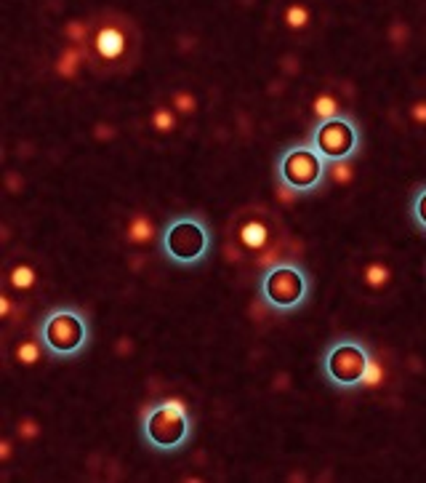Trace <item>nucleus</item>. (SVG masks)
<instances>
[{"mask_svg":"<svg viewBox=\"0 0 426 483\" xmlns=\"http://www.w3.org/2000/svg\"><path fill=\"white\" fill-rule=\"evenodd\" d=\"M83 49H86L88 67L96 75H126L138 62L141 32L128 13L104 8L88 19V38Z\"/></svg>","mask_w":426,"mask_h":483,"instance_id":"obj_1","label":"nucleus"},{"mask_svg":"<svg viewBox=\"0 0 426 483\" xmlns=\"http://www.w3.org/2000/svg\"><path fill=\"white\" fill-rule=\"evenodd\" d=\"M226 235H229V246L238 254V259L262 265V268L280 259V251L288 241V230H285L283 216L262 203L240 206L238 211L229 216Z\"/></svg>","mask_w":426,"mask_h":483,"instance_id":"obj_2","label":"nucleus"},{"mask_svg":"<svg viewBox=\"0 0 426 483\" xmlns=\"http://www.w3.org/2000/svg\"><path fill=\"white\" fill-rule=\"evenodd\" d=\"M211 222L200 211H181L168 216L157 232V251L168 265L179 270H195L213 254Z\"/></svg>","mask_w":426,"mask_h":483,"instance_id":"obj_3","label":"nucleus"},{"mask_svg":"<svg viewBox=\"0 0 426 483\" xmlns=\"http://www.w3.org/2000/svg\"><path fill=\"white\" fill-rule=\"evenodd\" d=\"M314 280L299 259L280 256L262 268L256 278V296L269 313L293 315L312 299Z\"/></svg>","mask_w":426,"mask_h":483,"instance_id":"obj_4","label":"nucleus"},{"mask_svg":"<svg viewBox=\"0 0 426 483\" xmlns=\"http://www.w3.org/2000/svg\"><path fill=\"white\" fill-rule=\"evenodd\" d=\"M138 435H141V444L155 454H179L195 438L192 411L181 398L152 401L141 411Z\"/></svg>","mask_w":426,"mask_h":483,"instance_id":"obj_5","label":"nucleus"},{"mask_svg":"<svg viewBox=\"0 0 426 483\" xmlns=\"http://www.w3.org/2000/svg\"><path fill=\"white\" fill-rule=\"evenodd\" d=\"M275 182L290 198H309L325 192L330 182V163L312 147V142H290L275 158Z\"/></svg>","mask_w":426,"mask_h":483,"instance_id":"obj_6","label":"nucleus"},{"mask_svg":"<svg viewBox=\"0 0 426 483\" xmlns=\"http://www.w3.org/2000/svg\"><path fill=\"white\" fill-rule=\"evenodd\" d=\"M35 337L40 339L46 356L53 360H75L91 347L93 329L88 313L77 305H56L35 326Z\"/></svg>","mask_w":426,"mask_h":483,"instance_id":"obj_7","label":"nucleus"},{"mask_svg":"<svg viewBox=\"0 0 426 483\" xmlns=\"http://www.w3.org/2000/svg\"><path fill=\"white\" fill-rule=\"evenodd\" d=\"M370 356H373V347L363 337H354V334L333 337L320 353V377L328 387L339 393L363 390V374Z\"/></svg>","mask_w":426,"mask_h":483,"instance_id":"obj_8","label":"nucleus"},{"mask_svg":"<svg viewBox=\"0 0 426 483\" xmlns=\"http://www.w3.org/2000/svg\"><path fill=\"white\" fill-rule=\"evenodd\" d=\"M306 139L312 147L325 158L328 163H344V161H357L363 153V126L351 113H344L325 120H314L312 131Z\"/></svg>","mask_w":426,"mask_h":483,"instance_id":"obj_9","label":"nucleus"},{"mask_svg":"<svg viewBox=\"0 0 426 483\" xmlns=\"http://www.w3.org/2000/svg\"><path fill=\"white\" fill-rule=\"evenodd\" d=\"M157 232H160V230H155L150 216H144L136 211V214H131V219H128V225H126V241L131 243V246H144V243H150V241H157Z\"/></svg>","mask_w":426,"mask_h":483,"instance_id":"obj_10","label":"nucleus"},{"mask_svg":"<svg viewBox=\"0 0 426 483\" xmlns=\"http://www.w3.org/2000/svg\"><path fill=\"white\" fill-rule=\"evenodd\" d=\"M408 219L418 235L426 238V182L415 184L411 198H408Z\"/></svg>","mask_w":426,"mask_h":483,"instance_id":"obj_11","label":"nucleus"},{"mask_svg":"<svg viewBox=\"0 0 426 483\" xmlns=\"http://www.w3.org/2000/svg\"><path fill=\"white\" fill-rule=\"evenodd\" d=\"M363 283L370 289V291H384V289H389V283H392V268H389L384 259H370V262H365L363 268Z\"/></svg>","mask_w":426,"mask_h":483,"instance_id":"obj_12","label":"nucleus"},{"mask_svg":"<svg viewBox=\"0 0 426 483\" xmlns=\"http://www.w3.org/2000/svg\"><path fill=\"white\" fill-rule=\"evenodd\" d=\"M83 62H86V49L77 46V43H70V46H64V51L56 59V73L70 80V77L77 75V70H80Z\"/></svg>","mask_w":426,"mask_h":483,"instance_id":"obj_13","label":"nucleus"},{"mask_svg":"<svg viewBox=\"0 0 426 483\" xmlns=\"http://www.w3.org/2000/svg\"><path fill=\"white\" fill-rule=\"evenodd\" d=\"M43 356H46V350H43V344H40L38 337H30L25 342H19L16 344V350H13V360H16L19 366H38Z\"/></svg>","mask_w":426,"mask_h":483,"instance_id":"obj_14","label":"nucleus"},{"mask_svg":"<svg viewBox=\"0 0 426 483\" xmlns=\"http://www.w3.org/2000/svg\"><path fill=\"white\" fill-rule=\"evenodd\" d=\"M387 384V366H384V360L376 356V350H373V356H370V360H368V366H365V374H363V390H378V387H384Z\"/></svg>","mask_w":426,"mask_h":483,"instance_id":"obj_15","label":"nucleus"},{"mask_svg":"<svg viewBox=\"0 0 426 483\" xmlns=\"http://www.w3.org/2000/svg\"><path fill=\"white\" fill-rule=\"evenodd\" d=\"M283 22H285V27H288V30H293V32H301V30H306V27H309V22H312V13H309V8H306L304 3H290V6H285Z\"/></svg>","mask_w":426,"mask_h":483,"instance_id":"obj_16","label":"nucleus"},{"mask_svg":"<svg viewBox=\"0 0 426 483\" xmlns=\"http://www.w3.org/2000/svg\"><path fill=\"white\" fill-rule=\"evenodd\" d=\"M176 115L179 113H176L174 107H163V104H157L150 115L152 128H155L157 134H171V131H176V123H179V118H176Z\"/></svg>","mask_w":426,"mask_h":483,"instance_id":"obj_17","label":"nucleus"},{"mask_svg":"<svg viewBox=\"0 0 426 483\" xmlns=\"http://www.w3.org/2000/svg\"><path fill=\"white\" fill-rule=\"evenodd\" d=\"M312 113H314V118H317V120H325V118H333V115L341 113V104H339V99L330 94V91H323L320 96H314Z\"/></svg>","mask_w":426,"mask_h":483,"instance_id":"obj_18","label":"nucleus"},{"mask_svg":"<svg viewBox=\"0 0 426 483\" xmlns=\"http://www.w3.org/2000/svg\"><path fill=\"white\" fill-rule=\"evenodd\" d=\"M8 283L19 291H30L35 283H38V272L32 270V265H16V268L8 272Z\"/></svg>","mask_w":426,"mask_h":483,"instance_id":"obj_19","label":"nucleus"},{"mask_svg":"<svg viewBox=\"0 0 426 483\" xmlns=\"http://www.w3.org/2000/svg\"><path fill=\"white\" fill-rule=\"evenodd\" d=\"M171 107H174L179 115H192L198 110V99L189 94V91H176L171 96Z\"/></svg>","mask_w":426,"mask_h":483,"instance_id":"obj_20","label":"nucleus"},{"mask_svg":"<svg viewBox=\"0 0 426 483\" xmlns=\"http://www.w3.org/2000/svg\"><path fill=\"white\" fill-rule=\"evenodd\" d=\"M64 38L70 40V43L83 46V43H86V38H88V22H80V19L67 22V25H64Z\"/></svg>","mask_w":426,"mask_h":483,"instance_id":"obj_21","label":"nucleus"},{"mask_svg":"<svg viewBox=\"0 0 426 483\" xmlns=\"http://www.w3.org/2000/svg\"><path fill=\"white\" fill-rule=\"evenodd\" d=\"M38 435H40V425L35 420L27 417V420L19 422V438H22V441H32V438H38Z\"/></svg>","mask_w":426,"mask_h":483,"instance_id":"obj_22","label":"nucleus"},{"mask_svg":"<svg viewBox=\"0 0 426 483\" xmlns=\"http://www.w3.org/2000/svg\"><path fill=\"white\" fill-rule=\"evenodd\" d=\"M330 179H333V182H349L351 179V161L330 163Z\"/></svg>","mask_w":426,"mask_h":483,"instance_id":"obj_23","label":"nucleus"},{"mask_svg":"<svg viewBox=\"0 0 426 483\" xmlns=\"http://www.w3.org/2000/svg\"><path fill=\"white\" fill-rule=\"evenodd\" d=\"M411 118H413L418 126H426V99H418L411 107Z\"/></svg>","mask_w":426,"mask_h":483,"instance_id":"obj_24","label":"nucleus"},{"mask_svg":"<svg viewBox=\"0 0 426 483\" xmlns=\"http://www.w3.org/2000/svg\"><path fill=\"white\" fill-rule=\"evenodd\" d=\"M11 313H13L11 299L3 294V296H0V315H3V320H11Z\"/></svg>","mask_w":426,"mask_h":483,"instance_id":"obj_25","label":"nucleus"},{"mask_svg":"<svg viewBox=\"0 0 426 483\" xmlns=\"http://www.w3.org/2000/svg\"><path fill=\"white\" fill-rule=\"evenodd\" d=\"M0 448H3V451H0V459L6 462V459H8V454H11V444H8V441H3V446H0Z\"/></svg>","mask_w":426,"mask_h":483,"instance_id":"obj_26","label":"nucleus"}]
</instances>
